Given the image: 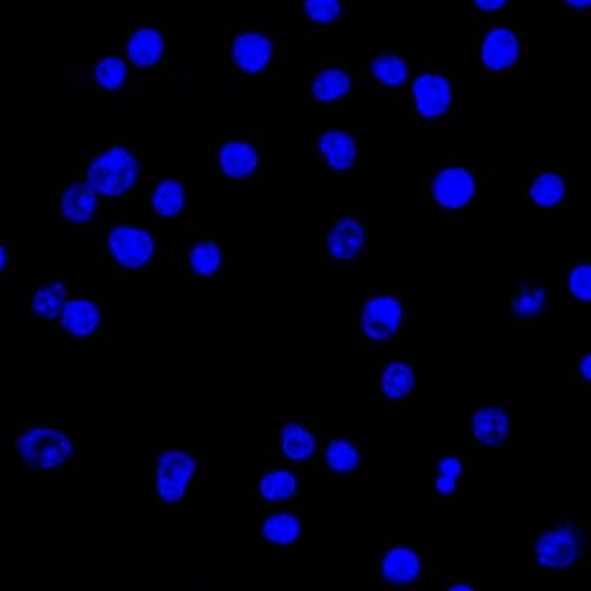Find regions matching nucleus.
I'll return each instance as SVG.
<instances>
[{
	"mask_svg": "<svg viewBox=\"0 0 591 591\" xmlns=\"http://www.w3.org/2000/svg\"><path fill=\"white\" fill-rule=\"evenodd\" d=\"M303 69L304 113L342 119L359 109L360 97L366 93L354 58L308 57Z\"/></svg>",
	"mask_w": 591,
	"mask_h": 591,
	"instance_id": "f257e3e1",
	"label": "nucleus"
},
{
	"mask_svg": "<svg viewBox=\"0 0 591 591\" xmlns=\"http://www.w3.org/2000/svg\"><path fill=\"white\" fill-rule=\"evenodd\" d=\"M456 80L450 63L434 57H414L411 77L398 102L402 113L411 115L417 131H452Z\"/></svg>",
	"mask_w": 591,
	"mask_h": 591,
	"instance_id": "f03ea898",
	"label": "nucleus"
},
{
	"mask_svg": "<svg viewBox=\"0 0 591 591\" xmlns=\"http://www.w3.org/2000/svg\"><path fill=\"white\" fill-rule=\"evenodd\" d=\"M530 25L510 14L473 17L474 73L487 77L530 74Z\"/></svg>",
	"mask_w": 591,
	"mask_h": 591,
	"instance_id": "7ed1b4c3",
	"label": "nucleus"
},
{
	"mask_svg": "<svg viewBox=\"0 0 591 591\" xmlns=\"http://www.w3.org/2000/svg\"><path fill=\"white\" fill-rule=\"evenodd\" d=\"M229 71L235 76H281L285 51L281 36L264 22L230 21L227 27Z\"/></svg>",
	"mask_w": 591,
	"mask_h": 591,
	"instance_id": "20e7f679",
	"label": "nucleus"
},
{
	"mask_svg": "<svg viewBox=\"0 0 591 591\" xmlns=\"http://www.w3.org/2000/svg\"><path fill=\"white\" fill-rule=\"evenodd\" d=\"M484 172L474 166L469 152L437 154V164L428 172L427 194L444 211H465L482 196Z\"/></svg>",
	"mask_w": 591,
	"mask_h": 591,
	"instance_id": "39448f33",
	"label": "nucleus"
},
{
	"mask_svg": "<svg viewBox=\"0 0 591 591\" xmlns=\"http://www.w3.org/2000/svg\"><path fill=\"white\" fill-rule=\"evenodd\" d=\"M361 132L349 118L324 119L314 132L303 136V152L334 178L352 173L360 160Z\"/></svg>",
	"mask_w": 591,
	"mask_h": 591,
	"instance_id": "423d86ee",
	"label": "nucleus"
},
{
	"mask_svg": "<svg viewBox=\"0 0 591 591\" xmlns=\"http://www.w3.org/2000/svg\"><path fill=\"white\" fill-rule=\"evenodd\" d=\"M209 148L214 172L226 181L245 184L261 177L265 160L263 133L210 134Z\"/></svg>",
	"mask_w": 591,
	"mask_h": 591,
	"instance_id": "0eeeda50",
	"label": "nucleus"
},
{
	"mask_svg": "<svg viewBox=\"0 0 591 591\" xmlns=\"http://www.w3.org/2000/svg\"><path fill=\"white\" fill-rule=\"evenodd\" d=\"M97 147L86 168V183L103 197L120 198L138 181L141 160L131 145L107 140Z\"/></svg>",
	"mask_w": 591,
	"mask_h": 591,
	"instance_id": "6e6552de",
	"label": "nucleus"
},
{
	"mask_svg": "<svg viewBox=\"0 0 591 591\" xmlns=\"http://www.w3.org/2000/svg\"><path fill=\"white\" fill-rule=\"evenodd\" d=\"M19 463L32 472L67 471L76 457L74 439L62 428L35 426L15 438Z\"/></svg>",
	"mask_w": 591,
	"mask_h": 591,
	"instance_id": "1a4fd4ad",
	"label": "nucleus"
},
{
	"mask_svg": "<svg viewBox=\"0 0 591 591\" xmlns=\"http://www.w3.org/2000/svg\"><path fill=\"white\" fill-rule=\"evenodd\" d=\"M413 58L395 45H381L374 55L356 60L366 95H391L399 102L412 74Z\"/></svg>",
	"mask_w": 591,
	"mask_h": 591,
	"instance_id": "9d476101",
	"label": "nucleus"
},
{
	"mask_svg": "<svg viewBox=\"0 0 591 591\" xmlns=\"http://www.w3.org/2000/svg\"><path fill=\"white\" fill-rule=\"evenodd\" d=\"M372 242L370 219L359 210H342L331 222L324 235L328 259L348 263L362 257Z\"/></svg>",
	"mask_w": 591,
	"mask_h": 591,
	"instance_id": "9b49d317",
	"label": "nucleus"
},
{
	"mask_svg": "<svg viewBox=\"0 0 591 591\" xmlns=\"http://www.w3.org/2000/svg\"><path fill=\"white\" fill-rule=\"evenodd\" d=\"M198 465L190 453L168 448L159 456L155 470V492L161 503L178 504L188 495L197 478Z\"/></svg>",
	"mask_w": 591,
	"mask_h": 591,
	"instance_id": "f8f14e48",
	"label": "nucleus"
},
{
	"mask_svg": "<svg viewBox=\"0 0 591 591\" xmlns=\"http://www.w3.org/2000/svg\"><path fill=\"white\" fill-rule=\"evenodd\" d=\"M352 2L341 0H308L301 6L304 38H337L343 22L353 12Z\"/></svg>",
	"mask_w": 591,
	"mask_h": 591,
	"instance_id": "ddd939ff",
	"label": "nucleus"
},
{
	"mask_svg": "<svg viewBox=\"0 0 591 591\" xmlns=\"http://www.w3.org/2000/svg\"><path fill=\"white\" fill-rule=\"evenodd\" d=\"M405 317L404 303L399 296L376 295L362 310V327L369 340L383 342L398 333Z\"/></svg>",
	"mask_w": 591,
	"mask_h": 591,
	"instance_id": "4468645a",
	"label": "nucleus"
},
{
	"mask_svg": "<svg viewBox=\"0 0 591 591\" xmlns=\"http://www.w3.org/2000/svg\"><path fill=\"white\" fill-rule=\"evenodd\" d=\"M154 238L144 227L120 225L110 232L109 249L122 266L140 268L149 262L154 252Z\"/></svg>",
	"mask_w": 591,
	"mask_h": 591,
	"instance_id": "2eb2a0df",
	"label": "nucleus"
},
{
	"mask_svg": "<svg viewBox=\"0 0 591 591\" xmlns=\"http://www.w3.org/2000/svg\"><path fill=\"white\" fill-rule=\"evenodd\" d=\"M580 554V536L570 526H557L545 531L536 544V560L549 569L570 567Z\"/></svg>",
	"mask_w": 591,
	"mask_h": 591,
	"instance_id": "dca6fc26",
	"label": "nucleus"
},
{
	"mask_svg": "<svg viewBox=\"0 0 591 591\" xmlns=\"http://www.w3.org/2000/svg\"><path fill=\"white\" fill-rule=\"evenodd\" d=\"M168 47V28L146 24L132 32L126 43V56L139 69H154Z\"/></svg>",
	"mask_w": 591,
	"mask_h": 591,
	"instance_id": "f3484780",
	"label": "nucleus"
},
{
	"mask_svg": "<svg viewBox=\"0 0 591 591\" xmlns=\"http://www.w3.org/2000/svg\"><path fill=\"white\" fill-rule=\"evenodd\" d=\"M511 421L509 414L499 406H486L473 415L472 431L478 443L502 446L509 438Z\"/></svg>",
	"mask_w": 591,
	"mask_h": 591,
	"instance_id": "a211bd4d",
	"label": "nucleus"
},
{
	"mask_svg": "<svg viewBox=\"0 0 591 591\" xmlns=\"http://www.w3.org/2000/svg\"><path fill=\"white\" fill-rule=\"evenodd\" d=\"M60 207L64 218L69 222L87 223L97 207L96 193L86 181H73L64 187Z\"/></svg>",
	"mask_w": 591,
	"mask_h": 591,
	"instance_id": "6ab92c4d",
	"label": "nucleus"
},
{
	"mask_svg": "<svg viewBox=\"0 0 591 591\" xmlns=\"http://www.w3.org/2000/svg\"><path fill=\"white\" fill-rule=\"evenodd\" d=\"M420 573L419 555L411 549L395 548L383 558V577L394 586H408L418 580Z\"/></svg>",
	"mask_w": 591,
	"mask_h": 591,
	"instance_id": "aec40b11",
	"label": "nucleus"
},
{
	"mask_svg": "<svg viewBox=\"0 0 591 591\" xmlns=\"http://www.w3.org/2000/svg\"><path fill=\"white\" fill-rule=\"evenodd\" d=\"M101 321L97 305L87 300L71 301L63 313V327L75 336H88L95 333Z\"/></svg>",
	"mask_w": 591,
	"mask_h": 591,
	"instance_id": "412c9836",
	"label": "nucleus"
},
{
	"mask_svg": "<svg viewBox=\"0 0 591 591\" xmlns=\"http://www.w3.org/2000/svg\"><path fill=\"white\" fill-rule=\"evenodd\" d=\"M186 192L183 181L178 178L161 180L152 196V206L161 217L173 218L183 211Z\"/></svg>",
	"mask_w": 591,
	"mask_h": 591,
	"instance_id": "4be33fe9",
	"label": "nucleus"
},
{
	"mask_svg": "<svg viewBox=\"0 0 591 591\" xmlns=\"http://www.w3.org/2000/svg\"><path fill=\"white\" fill-rule=\"evenodd\" d=\"M298 483L288 471H272L258 482L259 497L270 503L287 502L296 496Z\"/></svg>",
	"mask_w": 591,
	"mask_h": 591,
	"instance_id": "5701e85b",
	"label": "nucleus"
},
{
	"mask_svg": "<svg viewBox=\"0 0 591 591\" xmlns=\"http://www.w3.org/2000/svg\"><path fill=\"white\" fill-rule=\"evenodd\" d=\"M301 528V522L295 516L277 512L265 518L262 535L270 543L287 545L297 541Z\"/></svg>",
	"mask_w": 591,
	"mask_h": 591,
	"instance_id": "b1692460",
	"label": "nucleus"
},
{
	"mask_svg": "<svg viewBox=\"0 0 591 591\" xmlns=\"http://www.w3.org/2000/svg\"><path fill=\"white\" fill-rule=\"evenodd\" d=\"M565 194V181L556 173L539 175L531 184L529 196L539 207H552L562 203Z\"/></svg>",
	"mask_w": 591,
	"mask_h": 591,
	"instance_id": "393cba45",
	"label": "nucleus"
},
{
	"mask_svg": "<svg viewBox=\"0 0 591 591\" xmlns=\"http://www.w3.org/2000/svg\"><path fill=\"white\" fill-rule=\"evenodd\" d=\"M315 438L307 428L290 424L284 427L282 433V450L285 456L292 460L308 459L315 451Z\"/></svg>",
	"mask_w": 591,
	"mask_h": 591,
	"instance_id": "a878e982",
	"label": "nucleus"
},
{
	"mask_svg": "<svg viewBox=\"0 0 591 591\" xmlns=\"http://www.w3.org/2000/svg\"><path fill=\"white\" fill-rule=\"evenodd\" d=\"M414 375L411 367L396 361L389 365L382 376V389L388 399H404L412 391Z\"/></svg>",
	"mask_w": 591,
	"mask_h": 591,
	"instance_id": "bb28decb",
	"label": "nucleus"
},
{
	"mask_svg": "<svg viewBox=\"0 0 591 591\" xmlns=\"http://www.w3.org/2000/svg\"><path fill=\"white\" fill-rule=\"evenodd\" d=\"M547 304V291L542 285H525L512 300V309L519 320H530L542 313Z\"/></svg>",
	"mask_w": 591,
	"mask_h": 591,
	"instance_id": "cd10ccee",
	"label": "nucleus"
},
{
	"mask_svg": "<svg viewBox=\"0 0 591 591\" xmlns=\"http://www.w3.org/2000/svg\"><path fill=\"white\" fill-rule=\"evenodd\" d=\"M223 253L213 240L204 239L190 252L191 269L199 276H211L222 264Z\"/></svg>",
	"mask_w": 591,
	"mask_h": 591,
	"instance_id": "c85d7f7f",
	"label": "nucleus"
},
{
	"mask_svg": "<svg viewBox=\"0 0 591 591\" xmlns=\"http://www.w3.org/2000/svg\"><path fill=\"white\" fill-rule=\"evenodd\" d=\"M127 77L126 63L120 57L107 56L97 61L95 82L102 89L116 90L122 87Z\"/></svg>",
	"mask_w": 591,
	"mask_h": 591,
	"instance_id": "c756f323",
	"label": "nucleus"
},
{
	"mask_svg": "<svg viewBox=\"0 0 591 591\" xmlns=\"http://www.w3.org/2000/svg\"><path fill=\"white\" fill-rule=\"evenodd\" d=\"M326 463L336 472H352L359 464V452L349 440L335 439L327 447Z\"/></svg>",
	"mask_w": 591,
	"mask_h": 591,
	"instance_id": "7c9ffc66",
	"label": "nucleus"
},
{
	"mask_svg": "<svg viewBox=\"0 0 591 591\" xmlns=\"http://www.w3.org/2000/svg\"><path fill=\"white\" fill-rule=\"evenodd\" d=\"M64 289L60 284L45 285L38 290L32 298V310L34 313L45 320L54 318L62 308L64 298Z\"/></svg>",
	"mask_w": 591,
	"mask_h": 591,
	"instance_id": "2f4dec72",
	"label": "nucleus"
},
{
	"mask_svg": "<svg viewBox=\"0 0 591 591\" xmlns=\"http://www.w3.org/2000/svg\"><path fill=\"white\" fill-rule=\"evenodd\" d=\"M438 479L435 486L441 496L452 495L456 490L458 478L464 471V463L458 457L448 456L439 461L438 467Z\"/></svg>",
	"mask_w": 591,
	"mask_h": 591,
	"instance_id": "473e14b6",
	"label": "nucleus"
},
{
	"mask_svg": "<svg viewBox=\"0 0 591 591\" xmlns=\"http://www.w3.org/2000/svg\"><path fill=\"white\" fill-rule=\"evenodd\" d=\"M591 268L589 263L578 264L570 272L569 289L578 300L588 302L591 298Z\"/></svg>",
	"mask_w": 591,
	"mask_h": 591,
	"instance_id": "72a5a7b5",
	"label": "nucleus"
},
{
	"mask_svg": "<svg viewBox=\"0 0 591 591\" xmlns=\"http://www.w3.org/2000/svg\"><path fill=\"white\" fill-rule=\"evenodd\" d=\"M511 2H503V0H492V2H473V17H498L510 14L509 9Z\"/></svg>",
	"mask_w": 591,
	"mask_h": 591,
	"instance_id": "f704fd0d",
	"label": "nucleus"
},
{
	"mask_svg": "<svg viewBox=\"0 0 591 591\" xmlns=\"http://www.w3.org/2000/svg\"><path fill=\"white\" fill-rule=\"evenodd\" d=\"M590 2H563L561 14L571 18H583L589 14Z\"/></svg>",
	"mask_w": 591,
	"mask_h": 591,
	"instance_id": "c9c22d12",
	"label": "nucleus"
},
{
	"mask_svg": "<svg viewBox=\"0 0 591 591\" xmlns=\"http://www.w3.org/2000/svg\"><path fill=\"white\" fill-rule=\"evenodd\" d=\"M580 369L583 378L590 381V353L582 359Z\"/></svg>",
	"mask_w": 591,
	"mask_h": 591,
	"instance_id": "e433bc0d",
	"label": "nucleus"
}]
</instances>
